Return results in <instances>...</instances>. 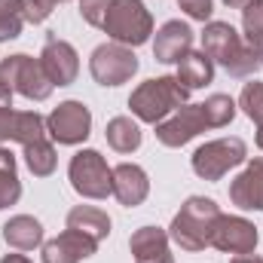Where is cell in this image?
I'll list each match as a JSON object with an SVG mask.
<instances>
[{
  "label": "cell",
  "mask_w": 263,
  "mask_h": 263,
  "mask_svg": "<svg viewBox=\"0 0 263 263\" xmlns=\"http://www.w3.org/2000/svg\"><path fill=\"white\" fill-rule=\"evenodd\" d=\"M236 117V101L230 95H211L202 104H181L168 120L156 126V141L165 147H184L205 129H223Z\"/></svg>",
  "instance_id": "6da1fadb"
},
{
  "label": "cell",
  "mask_w": 263,
  "mask_h": 263,
  "mask_svg": "<svg viewBox=\"0 0 263 263\" xmlns=\"http://www.w3.org/2000/svg\"><path fill=\"white\" fill-rule=\"evenodd\" d=\"M95 248H98L95 239H89L77 230H65L62 236L43 242V263H80L92 257Z\"/></svg>",
  "instance_id": "5bb4252c"
},
{
  "label": "cell",
  "mask_w": 263,
  "mask_h": 263,
  "mask_svg": "<svg viewBox=\"0 0 263 263\" xmlns=\"http://www.w3.org/2000/svg\"><path fill=\"white\" fill-rule=\"evenodd\" d=\"M0 263H34V260H31V257H25V254H6Z\"/></svg>",
  "instance_id": "836d02e7"
},
{
  "label": "cell",
  "mask_w": 263,
  "mask_h": 263,
  "mask_svg": "<svg viewBox=\"0 0 263 263\" xmlns=\"http://www.w3.org/2000/svg\"><path fill=\"white\" fill-rule=\"evenodd\" d=\"M12 120H15V110L9 104H0V144L12 138Z\"/></svg>",
  "instance_id": "4dcf8cb0"
},
{
  "label": "cell",
  "mask_w": 263,
  "mask_h": 263,
  "mask_svg": "<svg viewBox=\"0 0 263 263\" xmlns=\"http://www.w3.org/2000/svg\"><path fill=\"white\" fill-rule=\"evenodd\" d=\"M40 65L46 70V77L52 80V86H70L80 73V59H77V49L59 40V34H46V43H43V52H40Z\"/></svg>",
  "instance_id": "7c38bea8"
},
{
  "label": "cell",
  "mask_w": 263,
  "mask_h": 263,
  "mask_svg": "<svg viewBox=\"0 0 263 263\" xmlns=\"http://www.w3.org/2000/svg\"><path fill=\"white\" fill-rule=\"evenodd\" d=\"M25 15H22V0H0V43L15 40L22 34Z\"/></svg>",
  "instance_id": "4316f807"
},
{
  "label": "cell",
  "mask_w": 263,
  "mask_h": 263,
  "mask_svg": "<svg viewBox=\"0 0 263 263\" xmlns=\"http://www.w3.org/2000/svg\"><path fill=\"white\" fill-rule=\"evenodd\" d=\"M107 3H110V0H80V15H83L89 25L101 28L104 12H107Z\"/></svg>",
  "instance_id": "f1b7e54d"
},
{
  "label": "cell",
  "mask_w": 263,
  "mask_h": 263,
  "mask_svg": "<svg viewBox=\"0 0 263 263\" xmlns=\"http://www.w3.org/2000/svg\"><path fill=\"white\" fill-rule=\"evenodd\" d=\"M0 104H9L12 107V86L0 77Z\"/></svg>",
  "instance_id": "1f68e13d"
},
{
  "label": "cell",
  "mask_w": 263,
  "mask_h": 263,
  "mask_svg": "<svg viewBox=\"0 0 263 263\" xmlns=\"http://www.w3.org/2000/svg\"><path fill=\"white\" fill-rule=\"evenodd\" d=\"M242 28H245V46L263 62V0H254L242 9Z\"/></svg>",
  "instance_id": "d4e9b609"
},
{
  "label": "cell",
  "mask_w": 263,
  "mask_h": 263,
  "mask_svg": "<svg viewBox=\"0 0 263 263\" xmlns=\"http://www.w3.org/2000/svg\"><path fill=\"white\" fill-rule=\"evenodd\" d=\"M150 193V181H147V172L135 162H120L114 168V196L120 205L126 208H138Z\"/></svg>",
  "instance_id": "e0dca14e"
},
{
  "label": "cell",
  "mask_w": 263,
  "mask_h": 263,
  "mask_svg": "<svg viewBox=\"0 0 263 263\" xmlns=\"http://www.w3.org/2000/svg\"><path fill=\"white\" fill-rule=\"evenodd\" d=\"M202 52L233 77H251L263 65L260 59L245 46V37H239V31L230 22H208L205 25Z\"/></svg>",
  "instance_id": "7a4b0ae2"
},
{
  "label": "cell",
  "mask_w": 263,
  "mask_h": 263,
  "mask_svg": "<svg viewBox=\"0 0 263 263\" xmlns=\"http://www.w3.org/2000/svg\"><path fill=\"white\" fill-rule=\"evenodd\" d=\"M22 196V181L15 172V156L0 147V208L15 205Z\"/></svg>",
  "instance_id": "cb8c5ba5"
},
{
  "label": "cell",
  "mask_w": 263,
  "mask_h": 263,
  "mask_svg": "<svg viewBox=\"0 0 263 263\" xmlns=\"http://www.w3.org/2000/svg\"><path fill=\"white\" fill-rule=\"evenodd\" d=\"M104 138L107 144L117 150V153H135L141 147V126L132 120V117H114L104 129Z\"/></svg>",
  "instance_id": "44dd1931"
},
{
  "label": "cell",
  "mask_w": 263,
  "mask_h": 263,
  "mask_svg": "<svg viewBox=\"0 0 263 263\" xmlns=\"http://www.w3.org/2000/svg\"><path fill=\"white\" fill-rule=\"evenodd\" d=\"M223 3H227L230 9H245V6H248V3H254V0H223Z\"/></svg>",
  "instance_id": "e575fe53"
},
{
  "label": "cell",
  "mask_w": 263,
  "mask_h": 263,
  "mask_svg": "<svg viewBox=\"0 0 263 263\" xmlns=\"http://www.w3.org/2000/svg\"><path fill=\"white\" fill-rule=\"evenodd\" d=\"M70 187L86 199H107L114 196V168L98 150H80L67 165Z\"/></svg>",
  "instance_id": "8992f818"
},
{
  "label": "cell",
  "mask_w": 263,
  "mask_h": 263,
  "mask_svg": "<svg viewBox=\"0 0 263 263\" xmlns=\"http://www.w3.org/2000/svg\"><path fill=\"white\" fill-rule=\"evenodd\" d=\"M230 263H263V257H257V254H236Z\"/></svg>",
  "instance_id": "d6a6232c"
},
{
  "label": "cell",
  "mask_w": 263,
  "mask_h": 263,
  "mask_svg": "<svg viewBox=\"0 0 263 263\" xmlns=\"http://www.w3.org/2000/svg\"><path fill=\"white\" fill-rule=\"evenodd\" d=\"M89 73L98 86H123L138 73V55L123 43H101L89 59Z\"/></svg>",
  "instance_id": "9c48e42d"
},
{
  "label": "cell",
  "mask_w": 263,
  "mask_h": 263,
  "mask_svg": "<svg viewBox=\"0 0 263 263\" xmlns=\"http://www.w3.org/2000/svg\"><path fill=\"white\" fill-rule=\"evenodd\" d=\"M46 132L52 141L73 147L83 144L92 132V114L83 101H62L49 117H46Z\"/></svg>",
  "instance_id": "30bf717a"
},
{
  "label": "cell",
  "mask_w": 263,
  "mask_h": 263,
  "mask_svg": "<svg viewBox=\"0 0 263 263\" xmlns=\"http://www.w3.org/2000/svg\"><path fill=\"white\" fill-rule=\"evenodd\" d=\"M101 31L114 40V43H123V46H141L150 40L153 34V15L147 12V6L141 0H110L107 3V12H104V22H101Z\"/></svg>",
  "instance_id": "5b68a950"
},
{
  "label": "cell",
  "mask_w": 263,
  "mask_h": 263,
  "mask_svg": "<svg viewBox=\"0 0 263 263\" xmlns=\"http://www.w3.org/2000/svg\"><path fill=\"white\" fill-rule=\"evenodd\" d=\"M248 159V147L242 138H217V141H208L202 144L196 153H193V172H196L202 181H220L230 168L242 165Z\"/></svg>",
  "instance_id": "52a82bcc"
},
{
  "label": "cell",
  "mask_w": 263,
  "mask_h": 263,
  "mask_svg": "<svg viewBox=\"0 0 263 263\" xmlns=\"http://www.w3.org/2000/svg\"><path fill=\"white\" fill-rule=\"evenodd\" d=\"M0 77L12 86V92L31 98V101H46L52 95V80L46 77V70L40 65V59H31V55H9L0 62Z\"/></svg>",
  "instance_id": "ba28073f"
},
{
  "label": "cell",
  "mask_w": 263,
  "mask_h": 263,
  "mask_svg": "<svg viewBox=\"0 0 263 263\" xmlns=\"http://www.w3.org/2000/svg\"><path fill=\"white\" fill-rule=\"evenodd\" d=\"M22 150H25L28 168H31L37 178H49V175L55 172L59 156H55V144H52L49 138H40V141H34V144H25Z\"/></svg>",
  "instance_id": "7402d4cb"
},
{
  "label": "cell",
  "mask_w": 263,
  "mask_h": 263,
  "mask_svg": "<svg viewBox=\"0 0 263 263\" xmlns=\"http://www.w3.org/2000/svg\"><path fill=\"white\" fill-rule=\"evenodd\" d=\"M52 9H55L52 0H22V15H25V22H31V25L46 22V18L52 15Z\"/></svg>",
  "instance_id": "83f0119b"
},
{
  "label": "cell",
  "mask_w": 263,
  "mask_h": 263,
  "mask_svg": "<svg viewBox=\"0 0 263 263\" xmlns=\"http://www.w3.org/2000/svg\"><path fill=\"white\" fill-rule=\"evenodd\" d=\"M3 242L15 251H34L43 245V223L31 214H15L3 223Z\"/></svg>",
  "instance_id": "ac0fdd59"
},
{
  "label": "cell",
  "mask_w": 263,
  "mask_h": 263,
  "mask_svg": "<svg viewBox=\"0 0 263 263\" xmlns=\"http://www.w3.org/2000/svg\"><path fill=\"white\" fill-rule=\"evenodd\" d=\"M230 199L242 211H263V156L251 159L236 181H230Z\"/></svg>",
  "instance_id": "9a60e30c"
},
{
  "label": "cell",
  "mask_w": 263,
  "mask_h": 263,
  "mask_svg": "<svg viewBox=\"0 0 263 263\" xmlns=\"http://www.w3.org/2000/svg\"><path fill=\"white\" fill-rule=\"evenodd\" d=\"M193 49V28L181 18H172L165 22L159 31H156V40H153V55L156 62L162 65H178L187 52Z\"/></svg>",
  "instance_id": "4fadbf2b"
},
{
  "label": "cell",
  "mask_w": 263,
  "mask_h": 263,
  "mask_svg": "<svg viewBox=\"0 0 263 263\" xmlns=\"http://www.w3.org/2000/svg\"><path fill=\"white\" fill-rule=\"evenodd\" d=\"M187 95H190V89L181 86L178 77H156V80L141 83V86L132 92L129 107L141 123L159 126V123L168 120L181 104H187Z\"/></svg>",
  "instance_id": "277c9868"
},
{
  "label": "cell",
  "mask_w": 263,
  "mask_h": 263,
  "mask_svg": "<svg viewBox=\"0 0 263 263\" xmlns=\"http://www.w3.org/2000/svg\"><path fill=\"white\" fill-rule=\"evenodd\" d=\"M239 107L245 110V117L257 126V147L263 150V83H245L242 95H239Z\"/></svg>",
  "instance_id": "484cf974"
},
{
  "label": "cell",
  "mask_w": 263,
  "mask_h": 263,
  "mask_svg": "<svg viewBox=\"0 0 263 263\" xmlns=\"http://www.w3.org/2000/svg\"><path fill=\"white\" fill-rule=\"evenodd\" d=\"M178 83L181 86H187V89H202V86H208L211 83V77H214V62L205 55V52H196V49H190L181 62H178Z\"/></svg>",
  "instance_id": "ffe728a7"
},
{
  "label": "cell",
  "mask_w": 263,
  "mask_h": 263,
  "mask_svg": "<svg viewBox=\"0 0 263 263\" xmlns=\"http://www.w3.org/2000/svg\"><path fill=\"white\" fill-rule=\"evenodd\" d=\"M211 245L223 254H254L257 248V227L245 217L220 214L211 230Z\"/></svg>",
  "instance_id": "8fae6325"
},
{
  "label": "cell",
  "mask_w": 263,
  "mask_h": 263,
  "mask_svg": "<svg viewBox=\"0 0 263 263\" xmlns=\"http://www.w3.org/2000/svg\"><path fill=\"white\" fill-rule=\"evenodd\" d=\"M135 263H175L172 248H168V233L159 227H141L129 239Z\"/></svg>",
  "instance_id": "2e32d148"
},
{
  "label": "cell",
  "mask_w": 263,
  "mask_h": 263,
  "mask_svg": "<svg viewBox=\"0 0 263 263\" xmlns=\"http://www.w3.org/2000/svg\"><path fill=\"white\" fill-rule=\"evenodd\" d=\"M46 120L37 114V110H15V120H12V138L15 144H34L40 138H46Z\"/></svg>",
  "instance_id": "603a6c76"
},
{
  "label": "cell",
  "mask_w": 263,
  "mask_h": 263,
  "mask_svg": "<svg viewBox=\"0 0 263 263\" xmlns=\"http://www.w3.org/2000/svg\"><path fill=\"white\" fill-rule=\"evenodd\" d=\"M220 217V205L214 199H205V196H190L181 211L175 214L172 227H168V239L175 245H181L184 251H202L211 245V230Z\"/></svg>",
  "instance_id": "3957f363"
},
{
  "label": "cell",
  "mask_w": 263,
  "mask_h": 263,
  "mask_svg": "<svg viewBox=\"0 0 263 263\" xmlns=\"http://www.w3.org/2000/svg\"><path fill=\"white\" fill-rule=\"evenodd\" d=\"M178 6L196 22H208L211 12H214V0H178Z\"/></svg>",
  "instance_id": "f546056e"
},
{
  "label": "cell",
  "mask_w": 263,
  "mask_h": 263,
  "mask_svg": "<svg viewBox=\"0 0 263 263\" xmlns=\"http://www.w3.org/2000/svg\"><path fill=\"white\" fill-rule=\"evenodd\" d=\"M67 230H77L95 242H104L110 236V217H107V211H101L95 205H77L67 211Z\"/></svg>",
  "instance_id": "d6986e66"
}]
</instances>
